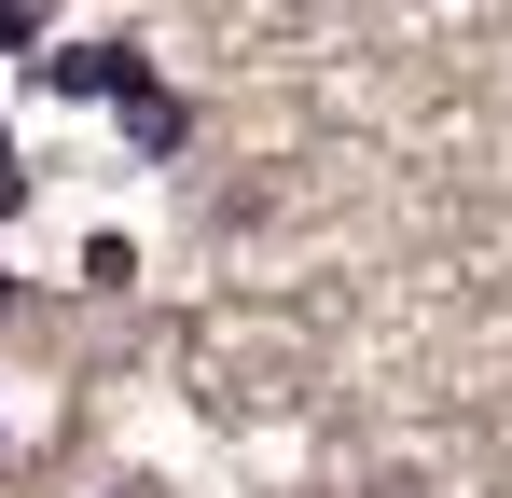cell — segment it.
<instances>
[{
    "mask_svg": "<svg viewBox=\"0 0 512 498\" xmlns=\"http://www.w3.org/2000/svg\"><path fill=\"white\" fill-rule=\"evenodd\" d=\"M28 83H42L56 111H97V97H139V56H125V42H42Z\"/></svg>",
    "mask_w": 512,
    "mask_h": 498,
    "instance_id": "cell-1",
    "label": "cell"
},
{
    "mask_svg": "<svg viewBox=\"0 0 512 498\" xmlns=\"http://www.w3.org/2000/svg\"><path fill=\"white\" fill-rule=\"evenodd\" d=\"M125 139H139V153H180V139H194V111H180L167 83H139V97H125Z\"/></svg>",
    "mask_w": 512,
    "mask_h": 498,
    "instance_id": "cell-2",
    "label": "cell"
},
{
    "mask_svg": "<svg viewBox=\"0 0 512 498\" xmlns=\"http://www.w3.org/2000/svg\"><path fill=\"white\" fill-rule=\"evenodd\" d=\"M125 277H139V249H125L111 222H97V236H84V291H125Z\"/></svg>",
    "mask_w": 512,
    "mask_h": 498,
    "instance_id": "cell-3",
    "label": "cell"
},
{
    "mask_svg": "<svg viewBox=\"0 0 512 498\" xmlns=\"http://www.w3.org/2000/svg\"><path fill=\"white\" fill-rule=\"evenodd\" d=\"M14 208H28V166H14V139H0V222H14Z\"/></svg>",
    "mask_w": 512,
    "mask_h": 498,
    "instance_id": "cell-4",
    "label": "cell"
},
{
    "mask_svg": "<svg viewBox=\"0 0 512 498\" xmlns=\"http://www.w3.org/2000/svg\"><path fill=\"white\" fill-rule=\"evenodd\" d=\"M111 498H167V485H111Z\"/></svg>",
    "mask_w": 512,
    "mask_h": 498,
    "instance_id": "cell-5",
    "label": "cell"
},
{
    "mask_svg": "<svg viewBox=\"0 0 512 498\" xmlns=\"http://www.w3.org/2000/svg\"><path fill=\"white\" fill-rule=\"evenodd\" d=\"M0 305H14V277H0Z\"/></svg>",
    "mask_w": 512,
    "mask_h": 498,
    "instance_id": "cell-6",
    "label": "cell"
}]
</instances>
